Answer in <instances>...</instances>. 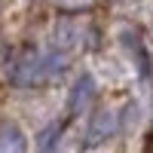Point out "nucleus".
<instances>
[{"label":"nucleus","instance_id":"f257e3e1","mask_svg":"<svg viewBox=\"0 0 153 153\" xmlns=\"http://www.w3.org/2000/svg\"><path fill=\"white\" fill-rule=\"evenodd\" d=\"M110 123H113V117L107 110H101L98 117H95V123H92V132H89V138L92 141H98V132H110Z\"/></svg>","mask_w":153,"mask_h":153}]
</instances>
